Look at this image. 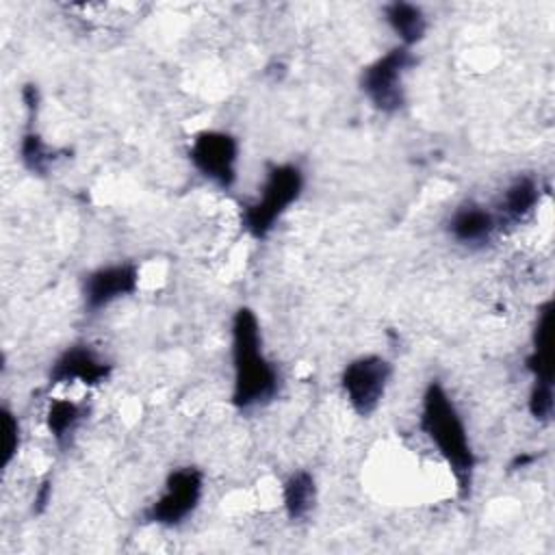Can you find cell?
Returning <instances> with one entry per match:
<instances>
[{
  "label": "cell",
  "mask_w": 555,
  "mask_h": 555,
  "mask_svg": "<svg viewBox=\"0 0 555 555\" xmlns=\"http://www.w3.org/2000/svg\"><path fill=\"white\" fill-rule=\"evenodd\" d=\"M540 202V184L533 176H518L514 178L507 189L501 193L496 202V221L499 225L505 223H518L527 219Z\"/></svg>",
  "instance_id": "11"
},
{
  "label": "cell",
  "mask_w": 555,
  "mask_h": 555,
  "mask_svg": "<svg viewBox=\"0 0 555 555\" xmlns=\"http://www.w3.org/2000/svg\"><path fill=\"white\" fill-rule=\"evenodd\" d=\"M304 191V173L293 163L271 165L262 182L260 195L245 206L243 228L254 238H264L271 234L280 217L293 206Z\"/></svg>",
  "instance_id": "3"
},
{
  "label": "cell",
  "mask_w": 555,
  "mask_h": 555,
  "mask_svg": "<svg viewBox=\"0 0 555 555\" xmlns=\"http://www.w3.org/2000/svg\"><path fill=\"white\" fill-rule=\"evenodd\" d=\"M82 418H85L82 405L69 399H54L46 410V427L59 444H65L69 440V436L78 429Z\"/></svg>",
  "instance_id": "15"
},
{
  "label": "cell",
  "mask_w": 555,
  "mask_h": 555,
  "mask_svg": "<svg viewBox=\"0 0 555 555\" xmlns=\"http://www.w3.org/2000/svg\"><path fill=\"white\" fill-rule=\"evenodd\" d=\"M418 427L431 440V444L453 473L457 494L466 499L473 488V473L477 460L468 440L466 425L440 382H429L423 392Z\"/></svg>",
  "instance_id": "2"
},
{
  "label": "cell",
  "mask_w": 555,
  "mask_h": 555,
  "mask_svg": "<svg viewBox=\"0 0 555 555\" xmlns=\"http://www.w3.org/2000/svg\"><path fill=\"white\" fill-rule=\"evenodd\" d=\"M392 364L375 353L360 356L345 364L340 373V388L358 416H371L388 388Z\"/></svg>",
  "instance_id": "6"
},
{
  "label": "cell",
  "mask_w": 555,
  "mask_h": 555,
  "mask_svg": "<svg viewBox=\"0 0 555 555\" xmlns=\"http://www.w3.org/2000/svg\"><path fill=\"white\" fill-rule=\"evenodd\" d=\"M113 366L89 345H72L59 353L50 366V384L100 386L108 379Z\"/></svg>",
  "instance_id": "9"
},
{
  "label": "cell",
  "mask_w": 555,
  "mask_h": 555,
  "mask_svg": "<svg viewBox=\"0 0 555 555\" xmlns=\"http://www.w3.org/2000/svg\"><path fill=\"white\" fill-rule=\"evenodd\" d=\"M191 165L219 189H230L236 182L238 141L230 132L202 130L189 147Z\"/></svg>",
  "instance_id": "7"
},
{
  "label": "cell",
  "mask_w": 555,
  "mask_h": 555,
  "mask_svg": "<svg viewBox=\"0 0 555 555\" xmlns=\"http://www.w3.org/2000/svg\"><path fill=\"white\" fill-rule=\"evenodd\" d=\"M232 403L251 410L269 403L280 390V371L262 351L258 317L241 306L232 319Z\"/></svg>",
  "instance_id": "1"
},
{
  "label": "cell",
  "mask_w": 555,
  "mask_h": 555,
  "mask_svg": "<svg viewBox=\"0 0 555 555\" xmlns=\"http://www.w3.org/2000/svg\"><path fill=\"white\" fill-rule=\"evenodd\" d=\"M56 154L59 152L52 150L33 126H28V130L22 134V141H20L22 165L35 176H46L54 165Z\"/></svg>",
  "instance_id": "16"
},
{
  "label": "cell",
  "mask_w": 555,
  "mask_h": 555,
  "mask_svg": "<svg viewBox=\"0 0 555 555\" xmlns=\"http://www.w3.org/2000/svg\"><path fill=\"white\" fill-rule=\"evenodd\" d=\"M535 460V455H531V453H520V455H516L514 460H512V464H509V468L512 470H518V468H525V466H529L531 462Z\"/></svg>",
  "instance_id": "19"
},
{
  "label": "cell",
  "mask_w": 555,
  "mask_h": 555,
  "mask_svg": "<svg viewBox=\"0 0 555 555\" xmlns=\"http://www.w3.org/2000/svg\"><path fill=\"white\" fill-rule=\"evenodd\" d=\"M204 494V475L195 466L173 468L160 494L154 503L145 509V522L160 525V527H176L184 522L197 507Z\"/></svg>",
  "instance_id": "5"
},
{
  "label": "cell",
  "mask_w": 555,
  "mask_h": 555,
  "mask_svg": "<svg viewBox=\"0 0 555 555\" xmlns=\"http://www.w3.org/2000/svg\"><path fill=\"white\" fill-rule=\"evenodd\" d=\"M414 65L416 56L412 54V48L395 46L362 69L360 89L379 113L392 115L405 104L403 76Z\"/></svg>",
  "instance_id": "4"
},
{
  "label": "cell",
  "mask_w": 555,
  "mask_h": 555,
  "mask_svg": "<svg viewBox=\"0 0 555 555\" xmlns=\"http://www.w3.org/2000/svg\"><path fill=\"white\" fill-rule=\"evenodd\" d=\"M22 429L17 416L4 405L2 408V468H7L20 451Z\"/></svg>",
  "instance_id": "17"
},
{
  "label": "cell",
  "mask_w": 555,
  "mask_h": 555,
  "mask_svg": "<svg viewBox=\"0 0 555 555\" xmlns=\"http://www.w3.org/2000/svg\"><path fill=\"white\" fill-rule=\"evenodd\" d=\"M496 228L499 221L494 210H488L477 202L460 204L447 221L449 236L462 245H483L492 238Z\"/></svg>",
  "instance_id": "10"
},
{
  "label": "cell",
  "mask_w": 555,
  "mask_h": 555,
  "mask_svg": "<svg viewBox=\"0 0 555 555\" xmlns=\"http://www.w3.org/2000/svg\"><path fill=\"white\" fill-rule=\"evenodd\" d=\"M50 496H52V481H50V479H43L41 486L37 488L35 499H33V512H35V514H43V509H46L48 503H50Z\"/></svg>",
  "instance_id": "18"
},
{
  "label": "cell",
  "mask_w": 555,
  "mask_h": 555,
  "mask_svg": "<svg viewBox=\"0 0 555 555\" xmlns=\"http://www.w3.org/2000/svg\"><path fill=\"white\" fill-rule=\"evenodd\" d=\"M282 503L291 520L306 518L317 503V481L308 470H295L282 486Z\"/></svg>",
  "instance_id": "14"
},
{
  "label": "cell",
  "mask_w": 555,
  "mask_h": 555,
  "mask_svg": "<svg viewBox=\"0 0 555 555\" xmlns=\"http://www.w3.org/2000/svg\"><path fill=\"white\" fill-rule=\"evenodd\" d=\"M384 20L388 22L392 33L399 37L401 46H405V48H412L414 43H418L427 33L425 13L421 7L412 4V2L397 0V2L386 4Z\"/></svg>",
  "instance_id": "13"
},
{
  "label": "cell",
  "mask_w": 555,
  "mask_h": 555,
  "mask_svg": "<svg viewBox=\"0 0 555 555\" xmlns=\"http://www.w3.org/2000/svg\"><path fill=\"white\" fill-rule=\"evenodd\" d=\"M551 317L553 304L544 301L538 310L533 334H531V353L525 364L533 375V384H553V360H551Z\"/></svg>",
  "instance_id": "12"
},
{
  "label": "cell",
  "mask_w": 555,
  "mask_h": 555,
  "mask_svg": "<svg viewBox=\"0 0 555 555\" xmlns=\"http://www.w3.org/2000/svg\"><path fill=\"white\" fill-rule=\"evenodd\" d=\"M139 286V269L132 262H117L98 267L87 273L82 282V301L85 310L91 314L104 310L113 301L128 297Z\"/></svg>",
  "instance_id": "8"
}]
</instances>
